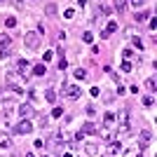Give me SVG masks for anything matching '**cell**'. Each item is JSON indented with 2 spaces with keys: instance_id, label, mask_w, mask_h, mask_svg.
Segmentation results:
<instances>
[{
  "instance_id": "cell-33",
  "label": "cell",
  "mask_w": 157,
  "mask_h": 157,
  "mask_svg": "<svg viewBox=\"0 0 157 157\" xmlns=\"http://www.w3.org/2000/svg\"><path fill=\"white\" fill-rule=\"evenodd\" d=\"M122 71H127V73L131 71V63H129V61H124V63H122Z\"/></svg>"
},
{
  "instance_id": "cell-9",
  "label": "cell",
  "mask_w": 157,
  "mask_h": 157,
  "mask_svg": "<svg viewBox=\"0 0 157 157\" xmlns=\"http://www.w3.org/2000/svg\"><path fill=\"white\" fill-rule=\"evenodd\" d=\"M113 7H115V12H117V14H124V12H127L124 0H113Z\"/></svg>"
},
{
  "instance_id": "cell-11",
  "label": "cell",
  "mask_w": 157,
  "mask_h": 157,
  "mask_svg": "<svg viewBox=\"0 0 157 157\" xmlns=\"http://www.w3.org/2000/svg\"><path fill=\"white\" fill-rule=\"evenodd\" d=\"M0 148H12V138L0 131Z\"/></svg>"
},
{
  "instance_id": "cell-34",
  "label": "cell",
  "mask_w": 157,
  "mask_h": 157,
  "mask_svg": "<svg viewBox=\"0 0 157 157\" xmlns=\"http://www.w3.org/2000/svg\"><path fill=\"white\" fill-rule=\"evenodd\" d=\"M127 131H129V124H127V122H124V124L120 127V134H127Z\"/></svg>"
},
{
  "instance_id": "cell-31",
  "label": "cell",
  "mask_w": 157,
  "mask_h": 157,
  "mask_svg": "<svg viewBox=\"0 0 157 157\" xmlns=\"http://www.w3.org/2000/svg\"><path fill=\"white\" fill-rule=\"evenodd\" d=\"M7 56H10V47H7V49H0V59H7Z\"/></svg>"
},
{
  "instance_id": "cell-36",
  "label": "cell",
  "mask_w": 157,
  "mask_h": 157,
  "mask_svg": "<svg viewBox=\"0 0 157 157\" xmlns=\"http://www.w3.org/2000/svg\"><path fill=\"white\" fill-rule=\"evenodd\" d=\"M0 2H5V0H0Z\"/></svg>"
},
{
  "instance_id": "cell-3",
  "label": "cell",
  "mask_w": 157,
  "mask_h": 157,
  "mask_svg": "<svg viewBox=\"0 0 157 157\" xmlns=\"http://www.w3.org/2000/svg\"><path fill=\"white\" fill-rule=\"evenodd\" d=\"M31 131H33V122H31V120H26V117L14 124V134H31Z\"/></svg>"
},
{
  "instance_id": "cell-17",
  "label": "cell",
  "mask_w": 157,
  "mask_h": 157,
  "mask_svg": "<svg viewBox=\"0 0 157 157\" xmlns=\"http://www.w3.org/2000/svg\"><path fill=\"white\" fill-rule=\"evenodd\" d=\"M33 75H45V66H42V63L33 66Z\"/></svg>"
},
{
  "instance_id": "cell-8",
  "label": "cell",
  "mask_w": 157,
  "mask_h": 157,
  "mask_svg": "<svg viewBox=\"0 0 157 157\" xmlns=\"http://www.w3.org/2000/svg\"><path fill=\"white\" fill-rule=\"evenodd\" d=\"M7 47H12V38L7 33H0V49H7Z\"/></svg>"
},
{
  "instance_id": "cell-24",
  "label": "cell",
  "mask_w": 157,
  "mask_h": 157,
  "mask_svg": "<svg viewBox=\"0 0 157 157\" xmlns=\"http://www.w3.org/2000/svg\"><path fill=\"white\" fill-rule=\"evenodd\" d=\"M145 85H148L150 92H155V78H148V80H145Z\"/></svg>"
},
{
  "instance_id": "cell-21",
  "label": "cell",
  "mask_w": 157,
  "mask_h": 157,
  "mask_svg": "<svg viewBox=\"0 0 157 157\" xmlns=\"http://www.w3.org/2000/svg\"><path fill=\"white\" fill-rule=\"evenodd\" d=\"M47 17H56V5H47Z\"/></svg>"
},
{
  "instance_id": "cell-14",
  "label": "cell",
  "mask_w": 157,
  "mask_h": 157,
  "mask_svg": "<svg viewBox=\"0 0 157 157\" xmlns=\"http://www.w3.org/2000/svg\"><path fill=\"white\" fill-rule=\"evenodd\" d=\"M73 78H75V80H85L87 71H85V68H75V71H73Z\"/></svg>"
},
{
  "instance_id": "cell-30",
  "label": "cell",
  "mask_w": 157,
  "mask_h": 157,
  "mask_svg": "<svg viewBox=\"0 0 157 157\" xmlns=\"http://www.w3.org/2000/svg\"><path fill=\"white\" fill-rule=\"evenodd\" d=\"M82 40H85V42H89V45H92V40H94V35H92V33H85V35H82Z\"/></svg>"
},
{
  "instance_id": "cell-25",
  "label": "cell",
  "mask_w": 157,
  "mask_h": 157,
  "mask_svg": "<svg viewBox=\"0 0 157 157\" xmlns=\"http://www.w3.org/2000/svg\"><path fill=\"white\" fill-rule=\"evenodd\" d=\"M101 12H103V14H110V5H108V2H101Z\"/></svg>"
},
{
  "instance_id": "cell-10",
  "label": "cell",
  "mask_w": 157,
  "mask_h": 157,
  "mask_svg": "<svg viewBox=\"0 0 157 157\" xmlns=\"http://www.w3.org/2000/svg\"><path fill=\"white\" fill-rule=\"evenodd\" d=\"M120 150H122V145H120L117 141H110V145H108V155H120Z\"/></svg>"
},
{
  "instance_id": "cell-32",
  "label": "cell",
  "mask_w": 157,
  "mask_h": 157,
  "mask_svg": "<svg viewBox=\"0 0 157 157\" xmlns=\"http://www.w3.org/2000/svg\"><path fill=\"white\" fill-rule=\"evenodd\" d=\"M63 17H66V19H73V17H75V12H73V10H66Z\"/></svg>"
},
{
  "instance_id": "cell-19",
  "label": "cell",
  "mask_w": 157,
  "mask_h": 157,
  "mask_svg": "<svg viewBox=\"0 0 157 157\" xmlns=\"http://www.w3.org/2000/svg\"><path fill=\"white\" fill-rule=\"evenodd\" d=\"M61 115H63V108H61V105H54V110H52V117L56 120V117H61Z\"/></svg>"
},
{
  "instance_id": "cell-20",
  "label": "cell",
  "mask_w": 157,
  "mask_h": 157,
  "mask_svg": "<svg viewBox=\"0 0 157 157\" xmlns=\"http://www.w3.org/2000/svg\"><path fill=\"white\" fill-rule=\"evenodd\" d=\"M12 108H14V101H12V98H5V113H7V115L12 113Z\"/></svg>"
},
{
  "instance_id": "cell-15",
  "label": "cell",
  "mask_w": 157,
  "mask_h": 157,
  "mask_svg": "<svg viewBox=\"0 0 157 157\" xmlns=\"http://www.w3.org/2000/svg\"><path fill=\"white\" fill-rule=\"evenodd\" d=\"M45 98L49 101V103H54V101H56V92H54V87H49V89L45 92Z\"/></svg>"
},
{
  "instance_id": "cell-6",
  "label": "cell",
  "mask_w": 157,
  "mask_h": 157,
  "mask_svg": "<svg viewBox=\"0 0 157 157\" xmlns=\"http://www.w3.org/2000/svg\"><path fill=\"white\" fill-rule=\"evenodd\" d=\"M115 122H117V115L108 110V113H105V115H103V127H105V129H110V127L115 124Z\"/></svg>"
},
{
  "instance_id": "cell-35",
  "label": "cell",
  "mask_w": 157,
  "mask_h": 157,
  "mask_svg": "<svg viewBox=\"0 0 157 157\" xmlns=\"http://www.w3.org/2000/svg\"><path fill=\"white\" fill-rule=\"evenodd\" d=\"M59 68H61V71H63V68H68V61L61 59V61H59Z\"/></svg>"
},
{
  "instance_id": "cell-12",
  "label": "cell",
  "mask_w": 157,
  "mask_h": 157,
  "mask_svg": "<svg viewBox=\"0 0 157 157\" xmlns=\"http://www.w3.org/2000/svg\"><path fill=\"white\" fill-rule=\"evenodd\" d=\"M115 31H117V24H115V21H108V26H105V31H103V38H108V35L115 33Z\"/></svg>"
},
{
  "instance_id": "cell-29",
  "label": "cell",
  "mask_w": 157,
  "mask_h": 157,
  "mask_svg": "<svg viewBox=\"0 0 157 157\" xmlns=\"http://www.w3.org/2000/svg\"><path fill=\"white\" fill-rule=\"evenodd\" d=\"M129 2H131L134 7H143V5H145V0H129Z\"/></svg>"
},
{
  "instance_id": "cell-16",
  "label": "cell",
  "mask_w": 157,
  "mask_h": 157,
  "mask_svg": "<svg viewBox=\"0 0 157 157\" xmlns=\"http://www.w3.org/2000/svg\"><path fill=\"white\" fill-rule=\"evenodd\" d=\"M85 152H87V155H96V152H98V145L96 143H87Z\"/></svg>"
},
{
  "instance_id": "cell-2",
  "label": "cell",
  "mask_w": 157,
  "mask_h": 157,
  "mask_svg": "<svg viewBox=\"0 0 157 157\" xmlns=\"http://www.w3.org/2000/svg\"><path fill=\"white\" fill-rule=\"evenodd\" d=\"M17 68H19V75H21L24 80H28V78L33 75V68L28 66L26 59H17Z\"/></svg>"
},
{
  "instance_id": "cell-23",
  "label": "cell",
  "mask_w": 157,
  "mask_h": 157,
  "mask_svg": "<svg viewBox=\"0 0 157 157\" xmlns=\"http://www.w3.org/2000/svg\"><path fill=\"white\" fill-rule=\"evenodd\" d=\"M42 61H45V63H49V61H54V52H45V56H42Z\"/></svg>"
},
{
  "instance_id": "cell-5",
  "label": "cell",
  "mask_w": 157,
  "mask_h": 157,
  "mask_svg": "<svg viewBox=\"0 0 157 157\" xmlns=\"http://www.w3.org/2000/svg\"><path fill=\"white\" fill-rule=\"evenodd\" d=\"M33 113H35V110H33V105H31V103H21V105H19V115H21V117L31 120V117H33Z\"/></svg>"
},
{
  "instance_id": "cell-18",
  "label": "cell",
  "mask_w": 157,
  "mask_h": 157,
  "mask_svg": "<svg viewBox=\"0 0 157 157\" xmlns=\"http://www.w3.org/2000/svg\"><path fill=\"white\" fill-rule=\"evenodd\" d=\"M131 42H134V47H136V49H143V40L138 38V35H134V38H131Z\"/></svg>"
},
{
  "instance_id": "cell-27",
  "label": "cell",
  "mask_w": 157,
  "mask_h": 157,
  "mask_svg": "<svg viewBox=\"0 0 157 157\" xmlns=\"http://www.w3.org/2000/svg\"><path fill=\"white\" fill-rule=\"evenodd\" d=\"M152 103H155V98H152V96H143V105H152Z\"/></svg>"
},
{
  "instance_id": "cell-13",
  "label": "cell",
  "mask_w": 157,
  "mask_h": 157,
  "mask_svg": "<svg viewBox=\"0 0 157 157\" xmlns=\"http://www.w3.org/2000/svg\"><path fill=\"white\" fill-rule=\"evenodd\" d=\"M80 131H82V134H96V124H94V122H87Z\"/></svg>"
},
{
  "instance_id": "cell-22",
  "label": "cell",
  "mask_w": 157,
  "mask_h": 157,
  "mask_svg": "<svg viewBox=\"0 0 157 157\" xmlns=\"http://www.w3.org/2000/svg\"><path fill=\"white\" fill-rule=\"evenodd\" d=\"M5 26L7 28H14V26H17V19H14V17H7V19H5Z\"/></svg>"
},
{
  "instance_id": "cell-4",
  "label": "cell",
  "mask_w": 157,
  "mask_h": 157,
  "mask_svg": "<svg viewBox=\"0 0 157 157\" xmlns=\"http://www.w3.org/2000/svg\"><path fill=\"white\" fill-rule=\"evenodd\" d=\"M24 42H26L28 49H38V47H40V35H35V33H26Z\"/></svg>"
},
{
  "instance_id": "cell-37",
  "label": "cell",
  "mask_w": 157,
  "mask_h": 157,
  "mask_svg": "<svg viewBox=\"0 0 157 157\" xmlns=\"http://www.w3.org/2000/svg\"><path fill=\"white\" fill-rule=\"evenodd\" d=\"M101 2H103V0H101Z\"/></svg>"
},
{
  "instance_id": "cell-28",
  "label": "cell",
  "mask_w": 157,
  "mask_h": 157,
  "mask_svg": "<svg viewBox=\"0 0 157 157\" xmlns=\"http://www.w3.org/2000/svg\"><path fill=\"white\" fill-rule=\"evenodd\" d=\"M87 115H92V117H94V115H96V108H94V105H92V103L87 105Z\"/></svg>"
},
{
  "instance_id": "cell-7",
  "label": "cell",
  "mask_w": 157,
  "mask_h": 157,
  "mask_svg": "<svg viewBox=\"0 0 157 157\" xmlns=\"http://www.w3.org/2000/svg\"><path fill=\"white\" fill-rule=\"evenodd\" d=\"M152 141V131H148V129H143L141 131V148H145V145Z\"/></svg>"
},
{
  "instance_id": "cell-1",
  "label": "cell",
  "mask_w": 157,
  "mask_h": 157,
  "mask_svg": "<svg viewBox=\"0 0 157 157\" xmlns=\"http://www.w3.org/2000/svg\"><path fill=\"white\" fill-rule=\"evenodd\" d=\"M63 96L71 98V101H78L82 96V89L78 85H73V82H63Z\"/></svg>"
},
{
  "instance_id": "cell-26",
  "label": "cell",
  "mask_w": 157,
  "mask_h": 157,
  "mask_svg": "<svg viewBox=\"0 0 157 157\" xmlns=\"http://www.w3.org/2000/svg\"><path fill=\"white\" fill-rule=\"evenodd\" d=\"M145 19H148V12H138L136 14V21H145Z\"/></svg>"
}]
</instances>
